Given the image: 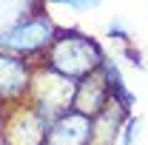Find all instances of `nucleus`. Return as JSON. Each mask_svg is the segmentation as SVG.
Returning a JSON list of instances; mask_svg holds the SVG:
<instances>
[{
  "label": "nucleus",
  "mask_w": 148,
  "mask_h": 145,
  "mask_svg": "<svg viewBox=\"0 0 148 145\" xmlns=\"http://www.w3.org/2000/svg\"><path fill=\"white\" fill-rule=\"evenodd\" d=\"M46 66H51L54 71L71 80H83L91 71L103 68V54L94 40L74 31H60L57 40L46 49Z\"/></svg>",
  "instance_id": "nucleus-1"
},
{
  "label": "nucleus",
  "mask_w": 148,
  "mask_h": 145,
  "mask_svg": "<svg viewBox=\"0 0 148 145\" xmlns=\"http://www.w3.org/2000/svg\"><path fill=\"white\" fill-rule=\"evenodd\" d=\"M74 85L71 77L54 71L51 66H43L37 77L32 80V97H34V108L51 122L57 117H63L66 111H71L74 105Z\"/></svg>",
  "instance_id": "nucleus-2"
},
{
  "label": "nucleus",
  "mask_w": 148,
  "mask_h": 145,
  "mask_svg": "<svg viewBox=\"0 0 148 145\" xmlns=\"http://www.w3.org/2000/svg\"><path fill=\"white\" fill-rule=\"evenodd\" d=\"M57 26L46 17L43 12L34 17L23 20L20 26L9 29L0 34V51H12V54H37L43 49H49L57 40Z\"/></svg>",
  "instance_id": "nucleus-3"
},
{
  "label": "nucleus",
  "mask_w": 148,
  "mask_h": 145,
  "mask_svg": "<svg viewBox=\"0 0 148 145\" xmlns=\"http://www.w3.org/2000/svg\"><path fill=\"white\" fill-rule=\"evenodd\" d=\"M49 120L37 108H20L12 114V120L6 122L3 145H46L49 137Z\"/></svg>",
  "instance_id": "nucleus-4"
},
{
  "label": "nucleus",
  "mask_w": 148,
  "mask_h": 145,
  "mask_svg": "<svg viewBox=\"0 0 148 145\" xmlns=\"http://www.w3.org/2000/svg\"><path fill=\"white\" fill-rule=\"evenodd\" d=\"M91 117L80 114V111H66L63 117H57L49 125L46 145H88L91 140Z\"/></svg>",
  "instance_id": "nucleus-5"
},
{
  "label": "nucleus",
  "mask_w": 148,
  "mask_h": 145,
  "mask_svg": "<svg viewBox=\"0 0 148 145\" xmlns=\"http://www.w3.org/2000/svg\"><path fill=\"white\" fill-rule=\"evenodd\" d=\"M32 91V71L20 54L0 51V100H17Z\"/></svg>",
  "instance_id": "nucleus-6"
},
{
  "label": "nucleus",
  "mask_w": 148,
  "mask_h": 145,
  "mask_svg": "<svg viewBox=\"0 0 148 145\" xmlns=\"http://www.w3.org/2000/svg\"><path fill=\"white\" fill-rule=\"evenodd\" d=\"M103 68H97L91 71L88 77H83L80 80V85L74 91V111H80V114H86V117H97L100 111L106 108V100H108V80L103 77Z\"/></svg>",
  "instance_id": "nucleus-7"
},
{
  "label": "nucleus",
  "mask_w": 148,
  "mask_h": 145,
  "mask_svg": "<svg viewBox=\"0 0 148 145\" xmlns=\"http://www.w3.org/2000/svg\"><path fill=\"white\" fill-rule=\"evenodd\" d=\"M40 14V0H0V34Z\"/></svg>",
  "instance_id": "nucleus-8"
},
{
  "label": "nucleus",
  "mask_w": 148,
  "mask_h": 145,
  "mask_svg": "<svg viewBox=\"0 0 148 145\" xmlns=\"http://www.w3.org/2000/svg\"><path fill=\"white\" fill-rule=\"evenodd\" d=\"M46 3H60V6H74V9H94L100 0H46Z\"/></svg>",
  "instance_id": "nucleus-9"
},
{
  "label": "nucleus",
  "mask_w": 148,
  "mask_h": 145,
  "mask_svg": "<svg viewBox=\"0 0 148 145\" xmlns=\"http://www.w3.org/2000/svg\"><path fill=\"white\" fill-rule=\"evenodd\" d=\"M140 128V122L137 120H131L128 125H125V137H123V145H131V140H134V131Z\"/></svg>",
  "instance_id": "nucleus-10"
},
{
  "label": "nucleus",
  "mask_w": 148,
  "mask_h": 145,
  "mask_svg": "<svg viewBox=\"0 0 148 145\" xmlns=\"http://www.w3.org/2000/svg\"><path fill=\"white\" fill-rule=\"evenodd\" d=\"M0 122H3V111H0Z\"/></svg>",
  "instance_id": "nucleus-11"
}]
</instances>
